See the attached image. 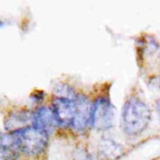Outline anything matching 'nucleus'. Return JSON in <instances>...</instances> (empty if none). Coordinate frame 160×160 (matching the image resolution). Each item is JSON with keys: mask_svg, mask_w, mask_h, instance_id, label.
<instances>
[{"mask_svg": "<svg viewBox=\"0 0 160 160\" xmlns=\"http://www.w3.org/2000/svg\"><path fill=\"white\" fill-rule=\"evenodd\" d=\"M151 112L148 105L138 97L129 98L122 111V128L129 136H138L148 128Z\"/></svg>", "mask_w": 160, "mask_h": 160, "instance_id": "obj_1", "label": "nucleus"}, {"mask_svg": "<svg viewBox=\"0 0 160 160\" xmlns=\"http://www.w3.org/2000/svg\"><path fill=\"white\" fill-rule=\"evenodd\" d=\"M19 152L12 136L0 132V160H17Z\"/></svg>", "mask_w": 160, "mask_h": 160, "instance_id": "obj_7", "label": "nucleus"}, {"mask_svg": "<svg viewBox=\"0 0 160 160\" xmlns=\"http://www.w3.org/2000/svg\"><path fill=\"white\" fill-rule=\"evenodd\" d=\"M99 148L101 153L107 158H117L122 153V148L112 140H103L100 142Z\"/></svg>", "mask_w": 160, "mask_h": 160, "instance_id": "obj_9", "label": "nucleus"}, {"mask_svg": "<svg viewBox=\"0 0 160 160\" xmlns=\"http://www.w3.org/2000/svg\"><path fill=\"white\" fill-rule=\"evenodd\" d=\"M32 115L28 111H20L11 114L5 121V127L8 131H16L27 126V123L32 122Z\"/></svg>", "mask_w": 160, "mask_h": 160, "instance_id": "obj_8", "label": "nucleus"}, {"mask_svg": "<svg viewBox=\"0 0 160 160\" xmlns=\"http://www.w3.org/2000/svg\"><path fill=\"white\" fill-rule=\"evenodd\" d=\"M10 135L18 150L30 156H38L42 153L47 147L49 137L33 126L18 129L11 132Z\"/></svg>", "mask_w": 160, "mask_h": 160, "instance_id": "obj_2", "label": "nucleus"}, {"mask_svg": "<svg viewBox=\"0 0 160 160\" xmlns=\"http://www.w3.org/2000/svg\"><path fill=\"white\" fill-rule=\"evenodd\" d=\"M74 100L76 112L71 128L78 132H83L88 126H90L92 103L88 97L82 94H77Z\"/></svg>", "mask_w": 160, "mask_h": 160, "instance_id": "obj_5", "label": "nucleus"}, {"mask_svg": "<svg viewBox=\"0 0 160 160\" xmlns=\"http://www.w3.org/2000/svg\"><path fill=\"white\" fill-rule=\"evenodd\" d=\"M114 107L105 96H100L92 102L90 127L97 131L109 130L114 121Z\"/></svg>", "mask_w": 160, "mask_h": 160, "instance_id": "obj_3", "label": "nucleus"}, {"mask_svg": "<svg viewBox=\"0 0 160 160\" xmlns=\"http://www.w3.org/2000/svg\"><path fill=\"white\" fill-rule=\"evenodd\" d=\"M32 126L49 136L57 126L52 108L40 106L34 110L32 115Z\"/></svg>", "mask_w": 160, "mask_h": 160, "instance_id": "obj_6", "label": "nucleus"}, {"mask_svg": "<svg viewBox=\"0 0 160 160\" xmlns=\"http://www.w3.org/2000/svg\"><path fill=\"white\" fill-rule=\"evenodd\" d=\"M156 112H157V115H158V119L160 121V99L156 103Z\"/></svg>", "mask_w": 160, "mask_h": 160, "instance_id": "obj_10", "label": "nucleus"}, {"mask_svg": "<svg viewBox=\"0 0 160 160\" xmlns=\"http://www.w3.org/2000/svg\"><path fill=\"white\" fill-rule=\"evenodd\" d=\"M74 98L75 97L57 96L52 102V111L55 119L57 125L61 127H72L76 112Z\"/></svg>", "mask_w": 160, "mask_h": 160, "instance_id": "obj_4", "label": "nucleus"}]
</instances>
